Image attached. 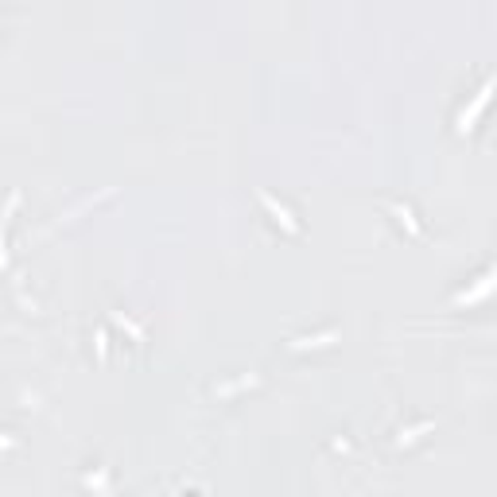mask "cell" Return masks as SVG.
I'll list each match as a JSON object with an SVG mask.
<instances>
[{
    "instance_id": "1",
    "label": "cell",
    "mask_w": 497,
    "mask_h": 497,
    "mask_svg": "<svg viewBox=\"0 0 497 497\" xmlns=\"http://www.w3.org/2000/svg\"><path fill=\"white\" fill-rule=\"evenodd\" d=\"M493 89H497V78H490V82H486V86H482V89H478V97H474V105H470V109H462V117H459V124H462V129H470V124H466V121H474V117H478V109H482V105H486V102H490V94H493Z\"/></svg>"
}]
</instances>
